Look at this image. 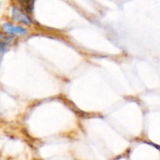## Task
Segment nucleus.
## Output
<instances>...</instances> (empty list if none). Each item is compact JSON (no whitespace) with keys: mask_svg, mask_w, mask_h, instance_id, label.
<instances>
[{"mask_svg":"<svg viewBox=\"0 0 160 160\" xmlns=\"http://www.w3.org/2000/svg\"><path fill=\"white\" fill-rule=\"evenodd\" d=\"M2 30L4 33L12 35H24L28 33L26 28L20 26H14L9 23H4L2 25Z\"/></svg>","mask_w":160,"mask_h":160,"instance_id":"nucleus-1","label":"nucleus"},{"mask_svg":"<svg viewBox=\"0 0 160 160\" xmlns=\"http://www.w3.org/2000/svg\"><path fill=\"white\" fill-rule=\"evenodd\" d=\"M12 18L13 20L20 22V23H23L25 25H31L32 23L31 20L28 15H26L19 8L15 7V6L12 9Z\"/></svg>","mask_w":160,"mask_h":160,"instance_id":"nucleus-2","label":"nucleus"},{"mask_svg":"<svg viewBox=\"0 0 160 160\" xmlns=\"http://www.w3.org/2000/svg\"><path fill=\"white\" fill-rule=\"evenodd\" d=\"M6 49H7L6 44L5 43V42H1V43H0V62H1L2 58L4 53L6 52Z\"/></svg>","mask_w":160,"mask_h":160,"instance_id":"nucleus-3","label":"nucleus"}]
</instances>
